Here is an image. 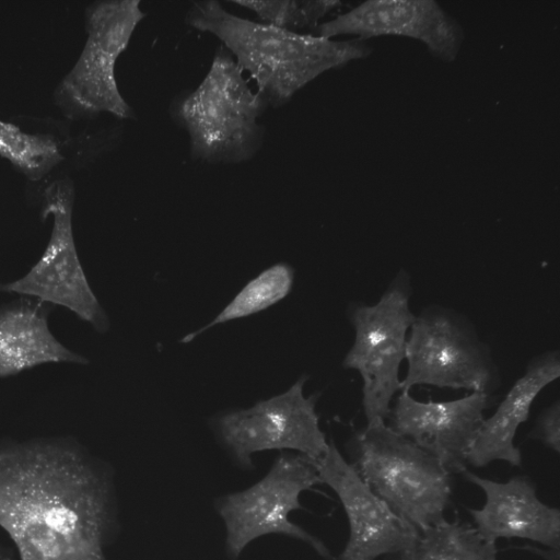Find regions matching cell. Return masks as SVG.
<instances>
[{
    "label": "cell",
    "instance_id": "1",
    "mask_svg": "<svg viewBox=\"0 0 560 560\" xmlns=\"http://www.w3.org/2000/svg\"><path fill=\"white\" fill-rule=\"evenodd\" d=\"M0 528L19 560H107L118 529L109 466L70 440L0 442Z\"/></svg>",
    "mask_w": 560,
    "mask_h": 560
},
{
    "label": "cell",
    "instance_id": "2",
    "mask_svg": "<svg viewBox=\"0 0 560 560\" xmlns=\"http://www.w3.org/2000/svg\"><path fill=\"white\" fill-rule=\"evenodd\" d=\"M186 23L218 37L256 84L267 104L281 106L322 73L366 58L362 39L334 40L258 23L228 12L218 1L194 3Z\"/></svg>",
    "mask_w": 560,
    "mask_h": 560
},
{
    "label": "cell",
    "instance_id": "3",
    "mask_svg": "<svg viewBox=\"0 0 560 560\" xmlns=\"http://www.w3.org/2000/svg\"><path fill=\"white\" fill-rule=\"evenodd\" d=\"M267 105L221 46L202 81L175 100L171 114L188 132L194 159L242 162L258 150L261 130L257 120Z\"/></svg>",
    "mask_w": 560,
    "mask_h": 560
},
{
    "label": "cell",
    "instance_id": "4",
    "mask_svg": "<svg viewBox=\"0 0 560 560\" xmlns=\"http://www.w3.org/2000/svg\"><path fill=\"white\" fill-rule=\"evenodd\" d=\"M350 445L360 477L400 517L418 530L444 520L452 482L436 457L385 422L366 424Z\"/></svg>",
    "mask_w": 560,
    "mask_h": 560
},
{
    "label": "cell",
    "instance_id": "5",
    "mask_svg": "<svg viewBox=\"0 0 560 560\" xmlns=\"http://www.w3.org/2000/svg\"><path fill=\"white\" fill-rule=\"evenodd\" d=\"M410 296V277L401 270L375 304L354 303L349 310L354 341L342 365L362 377L366 424L385 422L394 396L401 390L399 369L416 317Z\"/></svg>",
    "mask_w": 560,
    "mask_h": 560
},
{
    "label": "cell",
    "instance_id": "6",
    "mask_svg": "<svg viewBox=\"0 0 560 560\" xmlns=\"http://www.w3.org/2000/svg\"><path fill=\"white\" fill-rule=\"evenodd\" d=\"M144 16L138 0L100 1L88 8L84 47L54 95L67 116L109 113L121 119L135 117L119 91L115 67Z\"/></svg>",
    "mask_w": 560,
    "mask_h": 560
},
{
    "label": "cell",
    "instance_id": "7",
    "mask_svg": "<svg viewBox=\"0 0 560 560\" xmlns=\"http://www.w3.org/2000/svg\"><path fill=\"white\" fill-rule=\"evenodd\" d=\"M322 483L314 460L305 455L281 452L269 471L253 486L215 501L225 526V552L236 560L248 544L266 535H284L310 545L322 557L329 550L317 537L290 521L303 510L300 497Z\"/></svg>",
    "mask_w": 560,
    "mask_h": 560
},
{
    "label": "cell",
    "instance_id": "8",
    "mask_svg": "<svg viewBox=\"0 0 560 560\" xmlns=\"http://www.w3.org/2000/svg\"><path fill=\"white\" fill-rule=\"evenodd\" d=\"M409 330L401 390L431 385L490 394L499 385L490 349L464 316L440 306L429 307L415 317Z\"/></svg>",
    "mask_w": 560,
    "mask_h": 560
},
{
    "label": "cell",
    "instance_id": "9",
    "mask_svg": "<svg viewBox=\"0 0 560 560\" xmlns=\"http://www.w3.org/2000/svg\"><path fill=\"white\" fill-rule=\"evenodd\" d=\"M308 376L301 375L285 392L245 409H232L212 419L222 446L243 469H252L253 455L264 451H295L312 460L327 450L319 428V393L304 395Z\"/></svg>",
    "mask_w": 560,
    "mask_h": 560
},
{
    "label": "cell",
    "instance_id": "10",
    "mask_svg": "<svg viewBox=\"0 0 560 560\" xmlns=\"http://www.w3.org/2000/svg\"><path fill=\"white\" fill-rule=\"evenodd\" d=\"M73 205L74 188L69 180L54 182L45 189L42 217L52 218L49 241L31 269L20 279L3 283L0 291L62 306L104 332L109 328V319L78 254L72 228Z\"/></svg>",
    "mask_w": 560,
    "mask_h": 560
},
{
    "label": "cell",
    "instance_id": "11",
    "mask_svg": "<svg viewBox=\"0 0 560 560\" xmlns=\"http://www.w3.org/2000/svg\"><path fill=\"white\" fill-rule=\"evenodd\" d=\"M314 464L320 482L337 494L348 520L349 538L336 560H375L400 553L415 541L419 530L370 489L332 441Z\"/></svg>",
    "mask_w": 560,
    "mask_h": 560
},
{
    "label": "cell",
    "instance_id": "12",
    "mask_svg": "<svg viewBox=\"0 0 560 560\" xmlns=\"http://www.w3.org/2000/svg\"><path fill=\"white\" fill-rule=\"evenodd\" d=\"M493 404L487 393L474 392L447 401H420L409 390H400L387 424L436 457L450 474L466 469L468 453Z\"/></svg>",
    "mask_w": 560,
    "mask_h": 560
},
{
    "label": "cell",
    "instance_id": "13",
    "mask_svg": "<svg viewBox=\"0 0 560 560\" xmlns=\"http://www.w3.org/2000/svg\"><path fill=\"white\" fill-rule=\"evenodd\" d=\"M316 35L332 38L355 35L359 39L402 36L422 42L430 54L453 61L463 43L460 25L433 0H371L334 20L318 24Z\"/></svg>",
    "mask_w": 560,
    "mask_h": 560
},
{
    "label": "cell",
    "instance_id": "14",
    "mask_svg": "<svg viewBox=\"0 0 560 560\" xmlns=\"http://www.w3.org/2000/svg\"><path fill=\"white\" fill-rule=\"evenodd\" d=\"M462 472L485 493L482 508L469 509L474 527L483 538L493 542L499 538H522L559 550L560 511L538 498L530 480L513 477L500 482L467 469Z\"/></svg>",
    "mask_w": 560,
    "mask_h": 560
},
{
    "label": "cell",
    "instance_id": "15",
    "mask_svg": "<svg viewBox=\"0 0 560 560\" xmlns=\"http://www.w3.org/2000/svg\"><path fill=\"white\" fill-rule=\"evenodd\" d=\"M560 376V354L546 352L534 358L514 382L492 416L485 419L468 453L467 463L483 467L495 460L520 466L522 454L514 440L518 427L528 420L538 394Z\"/></svg>",
    "mask_w": 560,
    "mask_h": 560
},
{
    "label": "cell",
    "instance_id": "16",
    "mask_svg": "<svg viewBox=\"0 0 560 560\" xmlns=\"http://www.w3.org/2000/svg\"><path fill=\"white\" fill-rule=\"evenodd\" d=\"M52 307L28 296L0 306V378L48 363L89 362L51 332L48 319Z\"/></svg>",
    "mask_w": 560,
    "mask_h": 560
},
{
    "label": "cell",
    "instance_id": "17",
    "mask_svg": "<svg viewBox=\"0 0 560 560\" xmlns=\"http://www.w3.org/2000/svg\"><path fill=\"white\" fill-rule=\"evenodd\" d=\"M399 555V560H498L495 542L467 523L445 518L419 530L415 541Z\"/></svg>",
    "mask_w": 560,
    "mask_h": 560
},
{
    "label": "cell",
    "instance_id": "18",
    "mask_svg": "<svg viewBox=\"0 0 560 560\" xmlns=\"http://www.w3.org/2000/svg\"><path fill=\"white\" fill-rule=\"evenodd\" d=\"M294 282V269L287 262L275 264L249 280L207 325L180 340L188 343L209 328L260 313L285 299Z\"/></svg>",
    "mask_w": 560,
    "mask_h": 560
},
{
    "label": "cell",
    "instance_id": "19",
    "mask_svg": "<svg viewBox=\"0 0 560 560\" xmlns=\"http://www.w3.org/2000/svg\"><path fill=\"white\" fill-rule=\"evenodd\" d=\"M0 158L31 180L47 175L62 160L57 141L48 135L30 133L0 119Z\"/></svg>",
    "mask_w": 560,
    "mask_h": 560
},
{
    "label": "cell",
    "instance_id": "20",
    "mask_svg": "<svg viewBox=\"0 0 560 560\" xmlns=\"http://www.w3.org/2000/svg\"><path fill=\"white\" fill-rule=\"evenodd\" d=\"M256 13L262 23L296 32L301 28L315 30L318 21L338 5L339 1H233Z\"/></svg>",
    "mask_w": 560,
    "mask_h": 560
},
{
    "label": "cell",
    "instance_id": "21",
    "mask_svg": "<svg viewBox=\"0 0 560 560\" xmlns=\"http://www.w3.org/2000/svg\"><path fill=\"white\" fill-rule=\"evenodd\" d=\"M535 438L555 452H560V401L556 400L538 417L534 429Z\"/></svg>",
    "mask_w": 560,
    "mask_h": 560
},
{
    "label": "cell",
    "instance_id": "22",
    "mask_svg": "<svg viewBox=\"0 0 560 560\" xmlns=\"http://www.w3.org/2000/svg\"><path fill=\"white\" fill-rule=\"evenodd\" d=\"M0 560H16V558L8 548L0 545Z\"/></svg>",
    "mask_w": 560,
    "mask_h": 560
},
{
    "label": "cell",
    "instance_id": "23",
    "mask_svg": "<svg viewBox=\"0 0 560 560\" xmlns=\"http://www.w3.org/2000/svg\"><path fill=\"white\" fill-rule=\"evenodd\" d=\"M1 285H2V283H0V289H1Z\"/></svg>",
    "mask_w": 560,
    "mask_h": 560
}]
</instances>
